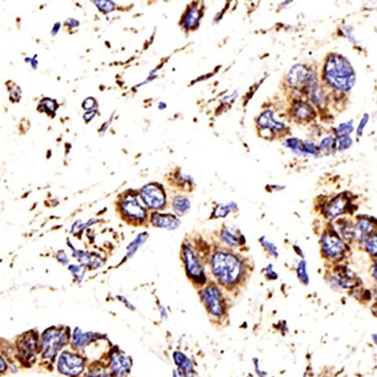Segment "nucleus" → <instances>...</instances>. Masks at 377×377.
<instances>
[{"instance_id": "nucleus-1", "label": "nucleus", "mask_w": 377, "mask_h": 377, "mask_svg": "<svg viewBox=\"0 0 377 377\" xmlns=\"http://www.w3.org/2000/svg\"><path fill=\"white\" fill-rule=\"evenodd\" d=\"M212 270L221 283L232 284L238 281L241 274V263L235 256L219 252L212 259Z\"/></svg>"}, {"instance_id": "nucleus-2", "label": "nucleus", "mask_w": 377, "mask_h": 377, "mask_svg": "<svg viewBox=\"0 0 377 377\" xmlns=\"http://www.w3.org/2000/svg\"><path fill=\"white\" fill-rule=\"evenodd\" d=\"M326 71L327 80L337 88L347 90L354 84V72L346 59L338 56L330 58Z\"/></svg>"}, {"instance_id": "nucleus-3", "label": "nucleus", "mask_w": 377, "mask_h": 377, "mask_svg": "<svg viewBox=\"0 0 377 377\" xmlns=\"http://www.w3.org/2000/svg\"><path fill=\"white\" fill-rule=\"evenodd\" d=\"M68 335L61 329H49L42 336V348L43 356L53 359L58 351L68 343Z\"/></svg>"}, {"instance_id": "nucleus-4", "label": "nucleus", "mask_w": 377, "mask_h": 377, "mask_svg": "<svg viewBox=\"0 0 377 377\" xmlns=\"http://www.w3.org/2000/svg\"><path fill=\"white\" fill-rule=\"evenodd\" d=\"M85 362L83 359L71 352L60 354L58 361V370L60 373L71 377L77 376L83 372Z\"/></svg>"}, {"instance_id": "nucleus-5", "label": "nucleus", "mask_w": 377, "mask_h": 377, "mask_svg": "<svg viewBox=\"0 0 377 377\" xmlns=\"http://www.w3.org/2000/svg\"><path fill=\"white\" fill-rule=\"evenodd\" d=\"M323 251L328 257L335 260L343 258L345 253L344 243L336 232H326L322 237Z\"/></svg>"}, {"instance_id": "nucleus-6", "label": "nucleus", "mask_w": 377, "mask_h": 377, "mask_svg": "<svg viewBox=\"0 0 377 377\" xmlns=\"http://www.w3.org/2000/svg\"><path fill=\"white\" fill-rule=\"evenodd\" d=\"M184 256L189 276L198 283L204 282L205 279L203 265L191 247L186 246L184 248Z\"/></svg>"}, {"instance_id": "nucleus-7", "label": "nucleus", "mask_w": 377, "mask_h": 377, "mask_svg": "<svg viewBox=\"0 0 377 377\" xmlns=\"http://www.w3.org/2000/svg\"><path fill=\"white\" fill-rule=\"evenodd\" d=\"M141 197L149 208L158 209L165 203V194L157 186L147 185L141 190Z\"/></svg>"}, {"instance_id": "nucleus-8", "label": "nucleus", "mask_w": 377, "mask_h": 377, "mask_svg": "<svg viewBox=\"0 0 377 377\" xmlns=\"http://www.w3.org/2000/svg\"><path fill=\"white\" fill-rule=\"evenodd\" d=\"M203 299L210 313L220 316L224 313V304L219 291L215 287H208L203 293Z\"/></svg>"}, {"instance_id": "nucleus-9", "label": "nucleus", "mask_w": 377, "mask_h": 377, "mask_svg": "<svg viewBox=\"0 0 377 377\" xmlns=\"http://www.w3.org/2000/svg\"><path fill=\"white\" fill-rule=\"evenodd\" d=\"M132 361L124 353L115 352L111 357V372L114 377H125L131 370Z\"/></svg>"}, {"instance_id": "nucleus-10", "label": "nucleus", "mask_w": 377, "mask_h": 377, "mask_svg": "<svg viewBox=\"0 0 377 377\" xmlns=\"http://www.w3.org/2000/svg\"><path fill=\"white\" fill-rule=\"evenodd\" d=\"M122 209L132 219H141L146 216L145 209L134 196H128L122 201Z\"/></svg>"}, {"instance_id": "nucleus-11", "label": "nucleus", "mask_w": 377, "mask_h": 377, "mask_svg": "<svg viewBox=\"0 0 377 377\" xmlns=\"http://www.w3.org/2000/svg\"><path fill=\"white\" fill-rule=\"evenodd\" d=\"M19 352L23 360L28 361L33 357L37 346V339L33 334L23 336L17 343Z\"/></svg>"}, {"instance_id": "nucleus-12", "label": "nucleus", "mask_w": 377, "mask_h": 377, "mask_svg": "<svg viewBox=\"0 0 377 377\" xmlns=\"http://www.w3.org/2000/svg\"><path fill=\"white\" fill-rule=\"evenodd\" d=\"M348 199L344 195H340L332 199L324 208V214L328 219H331L341 215L347 208Z\"/></svg>"}, {"instance_id": "nucleus-13", "label": "nucleus", "mask_w": 377, "mask_h": 377, "mask_svg": "<svg viewBox=\"0 0 377 377\" xmlns=\"http://www.w3.org/2000/svg\"><path fill=\"white\" fill-rule=\"evenodd\" d=\"M152 223L156 227L167 230H175L180 225L179 219L171 214H155L152 217Z\"/></svg>"}, {"instance_id": "nucleus-14", "label": "nucleus", "mask_w": 377, "mask_h": 377, "mask_svg": "<svg viewBox=\"0 0 377 377\" xmlns=\"http://www.w3.org/2000/svg\"><path fill=\"white\" fill-rule=\"evenodd\" d=\"M337 281L343 287H351L357 284L356 274L345 267H339L337 270Z\"/></svg>"}, {"instance_id": "nucleus-15", "label": "nucleus", "mask_w": 377, "mask_h": 377, "mask_svg": "<svg viewBox=\"0 0 377 377\" xmlns=\"http://www.w3.org/2000/svg\"><path fill=\"white\" fill-rule=\"evenodd\" d=\"M175 364L182 372L184 377H193V365L190 360L182 352L176 351L174 353Z\"/></svg>"}, {"instance_id": "nucleus-16", "label": "nucleus", "mask_w": 377, "mask_h": 377, "mask_svg": "<svg viewBox=\"0 0 377 377\" xmlns=\"http://www.w3.org/2000/svg\"><path fill=\"white\" fill-rule=\"evenodd\" d=\"M95 335L91 332L82 333V330L76 329L73 333V343L75 347L82 348L85 347L91 341L94 340Z\"/></svg>"}, {"instance_id": "nucleus-17", "label": "nucleus", "mask_w": 377, "mask_h": 377, "mask_svg": "<svg viewBox=\"0 0 377 377\" xmlns=\"http://www.w3.org/2000/svg\"><path fill=\"white\" fill-rule=\"evenodd\" d=\"M173 206H174L175 213L178 216H183L188 212L189 208H190V204H189V200L185 197L178 196L174 198Z\"/></svg>"}, {"instance_id": "nucleus-18", "label": "nucleus", "mask_w": 377, "mask_h": 377, "mask_svg": "<svg viewBox=\"0 0 377 377\" xmlns=\"http://www.w3.org/2000/svg\"><path fill=\"white\" fill-rule=\"evenodd\" d=\"M358 229L360 232L361 238L363 240H367L370 237V234L373 230V227L370 221L367 219H362L358 224Z\"/></svg>"}, {"instance_id": "nucleus-19", "label": "nucleus", "mask_w": 377, "mask_h": 377, "mask_svg": "<svg viewBox=\"0 0 377 377\" xmlns=\"http://www.w3.org/2000/svg\"><path fill=\"white\" fill-rule=\"evenodd\" d=\"M223 239L232 246H238L240 243L238 237L229 230H224L223 232Z\"/></svg>"}, {"instance_id": "nucleus-20", "label": "nucleus", "mask_w": 377, "mask_h": 377, "mask_svg": "<svg viewBox=\"0 0 377 377\" xmlns=\"http://www.w3.org/2000/svg\"><path fill=\"white\" fill-rule=\"evenodd\" d=\"M313 110L309 105L301 104L296 109L295 114H297L300 119H307L313 115Z\"/></svg>"}, {"instance_id": "nucleus-21", "label": "nucleus", "mask_w": 377, "mask_h": 377, "mask_svg": "<svg viewBox=\"0 0 377 377\" xmlns=\"http://www.w3.org/2000/svg\"><path fill=\"white\" fill-rule=\"evenodd\" d=\"M260 122L263 126L270 127V128H281L283 127V125H279V123L275 122L273 119V117H268V113L262 115L261 119H260Z\"/></svg>"}, {"instance_id": "nucleus-22", "label": "nucleus", "mask_w": 377, "mask_h": 377, "mask_svg": "<svg viewBox=\"0 0 377 377\" xmlns=\"http://www.w3.org/2000/svg\"><path fill=\"white\" fill-rule=\"evenodd\" d=\"M366 246L369 252L373 255H376V235H371L366 240Z\"/></svg>"}, {"instance_id": "nucleus-23", "label": "nucleus", "mask_w": 377, "mask_h": 377, "mask_svg": "<svg viewBox=\"0 0 377 377\" xmlns=\"http://www.w3.org/2000/svg\"><path fill=\"white\" fill-rule=\"evenodd\" d=\"M234 207H235V205H234V204H230V205H220V206L217 208V211H216L215 213V215L218 217H224V216L227 215L229 212H230V211H231Z\"/></svg>"}, {"instance_id": "nucleus-24", "label": "nucleus", "mask_w": 377, "mask_h": 377, "mask_svg": "<svg viewBox=\"0 0 377 377\" xmlns=\"http://www.w3.org/2000/svg\"><path fill=\"white\" fill-rule=\"evenodd\" d=\"M305 264L304 262H302L300 264V267L298 268V274L299 276H302V279L303 281H308V277L306 276V273H305Z\"/></svg>"}, {"instance_id": "nucleus-25", "label": "nucleus", "mask_w": 377, "mask_h": 377, "mask_svg": "<svg viewBox=\"0 0 377 377\" xmlns=\"http://www.w3.org/2000/svg\"><path fill=\"white\" fill-rule=\"evenodd\" d=\"M88 377H109L103 370H95L90 372Z\"/></svg>"}, {"instance_id": "nucleus-26", "label": "nucleus", "mask_w": 377, "mask_h": 377, "mask_svg": "<svg viewBox=\"0 0 377 377\" xmlns=\"http://www.w3.org/2000/svg\"><path fill=\"white\" fill-rule=\"evenodd\" d=\"M6 368H7V366H6V362L0 357V373L4 372L6 370Z\"/></svg>"}, {"instance_id": "nucleus-27", "label": "nucleus", "mask_w": 377, "mask_h": 377, "mask_svg": "<svg viewBox=\"0 0 377 377\" xmlns=\"http://www.w3.org/2000/svg\"><path fill=\"white\" fill-rule=\"evenodd\" d=\"M173 377H179L178 376V373H176V372L174 371V373H173Z\"/></svg>"}]
</instances>
